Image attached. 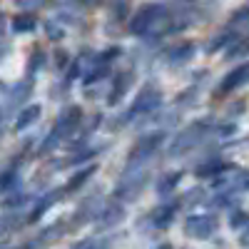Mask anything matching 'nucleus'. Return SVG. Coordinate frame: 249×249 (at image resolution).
<instances>
[{"label":"nucleus","instance_id":"f257e3e1","mask_svg":"<svg viewBox=\"0 0 249 249\" xmlns=\"http://www.w3.org/2000/svg\"><path fill=\"white\" fill-rule=\"evenodd\" d=\"M80 120H82V110H80L77 105H72V107H68V110H62V115H60L57 122H55V127L50 130V135L45 137V142L40 144V155H48V152L55 150L65 137H70L72 130L80 124Z\"/></svg>","mask_w":249,"mask_h":249},{"label":"nucleus","instance_id":"f03ea898","mask_svg":"<svg viewBox=\"0 0 249 249\" xmlns=\"http://www.w3.org/2000/svg\"><path fill=\"white\" fill-rule=\"evenodd\" d=\"M164 142V132H155V135H147L142 137L135 147L130 150V157H127V167H140V164H144L155 152L157 147Z\"/></svg>","mask_w":249,"mask_h":249},{"label":"nucleus","instance_id":"1a4fd4ad","mask_svg":"<svg viewBox=\"0 0 249 249\" xmlns=\"http://www.w3.org/2000/svg\"><path fill=\"white\" fill-rule=\"evenodd\" d=\"M95 172H97V164H88V167H82L80 172H75V177H70V182L65 184V190H60V192H75V190H80V187L85 184Z\"/></svg>","mask_w":249,"mask_h":249},{"label":"nucleus","instance_id":"aec40b11","mask_svg":"<svg viewBox=\"0 0 249 249\" xmlns=\"http://www.w3.org/2000/svg\"><path fill=\"white\" fill-rule=\"evenodd\" d=\"M40 65H43V53H35V57H30V62H28V72H30V75L37 72Z\"/></svg>","mask_w":249,"mask_h":249},{"label":"nucleus","instance_id":"f3484780","mask_svg":"<svg viewBox=\"0 0 249 249\" xmlns=\"http://www.w3.org/2000/svg\"><path fill=\"white\" fill-rule=\"evenodd\" d=\"M30 82H18V85H15V95H10V102H15V105H18V102H23V100H28V95H30Z\"/></svg>","mask_w":249,"mask_h":249},{"label":"nucleus","instance_id":"4be33fe9","mask_svg":"<svg viewBox=\"0 0 249 249\" xmlns=\"http://www.w3.org/2000/svg\"><path fill=\"white\" fill-rule=\"evenodd\" d=\"M3 232H5V219L0 217V234H3Z\"/></svg>","mask_w":249,"mask_h":249},{"label":"nucleus","instance_id":"4468645a","mask_svg":"<svg viewBox=\"0 0 249 249\" xmlns=\"http://www.w3.org/2000/svg\"><path fill=\"white\" fill-rule=\"evenodd\" d=\"M57 197H60V195H45L43 199H40V202H37V204L33 207V212L28 214V222H37V219L43 217V214H45V212L50 210V207H53V204L57 202Z\"/></svg>","mask_w":249,"mask_h":249},{"label":"nucleus","instance_id":"412c9836","mask_svg":"<svg viewBox=\"0 0 249 249\" xmlns=\"http://www.w3.org/2000/svg\"><path fill=\"white\" fill-rule=\"evenodd\" d=\"M72 249H95V244H92V239H82V242H77Z\"/></svg>","mask_w":249,"mask_h":249},{"label":"nucleus","instance_id":"dca6fc26","mask_svg":"<svg viewBox=\"0 0 249 249\" xmlns=\"http://www.w3.org/2000/svg\"><path fill=\"white\" fill-rule=\"evenodd\" d=\"M222 170H227V164H222V162H207V164H199V167H197V175L199 177H210V175H219Z\"/></svg>","mask_w":249,"mask_h":249},{"label":"nucleus","instance_id":"a211bd4d","mask_svg":"<svg viewBox=\"0 0 249 249\" xmlns=\"http://www.w3.org/2000/svg\"><path fill=\"white\" fill-rule=\"evenodd\" d=\"M230 224H232V230H244L247 227V212L244 210H232L230 212Z\"/></svg>","mask_w":249,"mask_h":249},{"label":"nucleus","instance_id":"20e7f679","mask_svg":"<svg viewBox=\"0 0 249 249\" xmlns=\"http://www.w3.org/2000/svg\"><path fill=\"white\" fill-rule=\"evenodd\" d=\"M207 127H210V122L199 120V122L192 124V127H187L184 132H179V135L175 137V142H172V147H170V155H182V152H187V150H192L195 144L207 135V132H204Z\"/></svg>","mask_w":249,"mask_h":249},{"label":"nucleus","instance_id":"39448f33","mask_svg":"<svg viewBox=\"0 0 249 249\" xmlns=\"http://www.w3.org/2000/svg\"><path fill=\"white\" fill-rule=\"evenodd\" d=\"M184 232L190 237H197V239L212 237L217 232V217L214 214H192V217H187Z\"/></svg>","mask_w":249,"mask_h":249},{"label":"nucleus","instance_id":"6e6552de","mask_svg":"<svg viewBox=\"0 0 249 249\" xmlns=\"http://www.w3.org/2000/svg\"><path fill=\"white\" fill-rule=\"evenodd\" d=\"M247 82V68L242 65V68H237V70H232L230 75H227L222 82H219V95H227V92H232V90H237V88H242Z\"/></svg>","mask_w":249,"mask_h":249},{"label":"nucleus","instance_id":"0eeeda50","mask_svg":"<svg viewBox=\"0 0 249 249\" xmlns=\"http://www.w3.org/2000/svg\"><path fill=\"white\" fill-rule=\"evenodd\" d=\"M132 80H135V75L130 72V70H124V72H120L117 77H115V82H112V90H110V95H107V102L110 105H117V102L127 95V90H130V85H132Z\"/></svg>","mask_w":249,"mask_h":249},{"label":"nucleus","instance_id":"9d476101","mask_svg":"<svg viewBox=\"0 0 249 249\" xmlns=\"http://www.w3.org/2000/svg\"><path fill=\"white\" fill-rule=\"evenodd\" d=\"M122 219H124V210L120 204H110V207H105V210L100 212V224L102 227H115Z\"/></svg>","mask_w":249,"mask_h":249},{"label":"nucleus","instance_id":"7ed1b4c3","mask_svg":"<svg viewBox=\"0 0 249 249\" xmlns=\"http://www.w3.org/2000/svg\"><path fill=\"white\" fill-rule=\"evenodd\" d=\"M160 105H162V92H160L157 88H152V85H144V88L137 92L132 107L127 110V117H137V115L155 112Z\"/></svg>","mask_w":249,"mask_h":249},{"label":"nucleus","instance_id":"6ab92c4d","mask_svg":"<svg viewBox=\"0 0 249 249\" xmlns=\"http://www.w3.org/2000/svg\"><path fill=\"white\" fill-rule=\"evenodd\" d=\"M13 28H15V33H25V30H33V28H35V18H15Z\"/></svg>","mask_w":249,"mask_h":249},{"label":"nucleus","instance_id":"f8f14e48","mask_svg":"<svg viewBox=\"0 0 249 249\" xmlns=\"http://www.w3.org/2000/svg\"><path fill=\"white\" fill-rule=\"evenodd\" d=\"M192 55H195V45L192 43H182V45H177V48L170 50L167 62H170V65H179V62H187Z\"/></svg>","mask_w":249,"mask_h":249},{"label":"nucleus","instance_id":"2eb2a0df","mask_svg":"<svg viewBox=\"0 0 249 249\" xmlns=\"http://www.w3.org/2000/svg\"><path fill=\"white\" fill-rule=\"evenodd\" d=\"M179 179H182V172H175V175H164L160 182H157V192L160 195H170L175 187L179 184Z\"/></svg>","mask_w":249,"mask_h":249},{"label":"nucleus","instance_id":"423d86ee","mask_svg":"<svg viewBox=\"0 0 249 249\" xmlns=\"http://www.w3.org/2000/svg\"><path fill=\"white\" fill-rule=\"evenodd\" d=\"M147 179H150V175H147V172H132V170H127V175H124V177H122V182L117 184L115 195H117L120 199H135V197L144 190Z\"/></svg>","mask_w":249,"mask_h":249},{"label":"nucleus","instance_id":"9b49d317","mask_svg":"<svg viewBox=\"0 0 249 249\" xmlns=\"http://www.w3.org/2000/svg\"><path fill=\"white\" fill-rule=\"evenodd\" d=\"M40 117V105H30V107H25L23 112L18 115V120H15V132H23V130H28L30 124L35 122Z\"/></svg>","mask_w":249,"mask_h":249},{"label":"nucleus","instance_id":"ddd939ff","mask_svg":"<svg viewBox=\"0 0 249 249\" xmlns=\"http://www.w3.org/2000/svg\"><path fill=\"white\" fill-rule=\"evenodd\" d=\"M172 219H175V207L172 204H164L157 212H152V224L157 227V230H167V227L172 224Z\"/></svg>","mask_w":249,"mask_h":249}]
</instances>
